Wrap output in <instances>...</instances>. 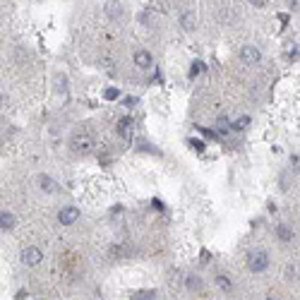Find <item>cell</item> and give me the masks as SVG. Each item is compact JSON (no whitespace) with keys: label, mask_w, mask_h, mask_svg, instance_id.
Listing matches in <instances>:
<instances>
[{"label":"cell","mask_w":300,"mask_h":300,"mask_svg":"<svg viewBox=\"0 0 300 300\" xmlns=\"http://www.w3.org/2000/svg\"><path fill=\"white\" fill-rule=\"evenodd\" d=\"M247 267H250V272H255V274L264 272V269L269 267V255H267L264 250H255V252L247 257Z\"/></svg>","instance_id":"1"},{"label":"cell","mask_w":300,"mask_h":300,"mask_svg":"<svg viewBox=\"0 0 300 300\" xmlns=\"http://www.w3.org/2000/svg\"><path fill=\"white\" fill-rule=\"evenodd\" d=\"M70 147H72L75 154H89L91 147H94V139H91V135H86V132H77V135L72 137Z\"/></svg>","instance_id":"2"},{"label":"cell","mask_w":300,"mask_h":300,"mask_svg":"<svg viewBox=\"0 0 300 300\" xmlns=\"http://www.w3.org/2000/svg\"><path fill=\"white\" fill-rule=\"evenodd\" d=\"M22 262H24L27 267H36V264L43 262V252H41L39 247H24V250H22Z\"/></svg>","instance_id":"3"},{"label":"cell","mask_w":300,"mask_h":300,"mask_svg":"<svg viewBox=\"0 0 300 300\" xmlns=\"http://www.w3.org/2000/svg\"><path fill=\"white\" fill-rule=\"evenodd\" d=\"M77 218H80V209H77V207H65V209H60V214H58V221H60L63 226H72Z\"/></svg>","instance_id":"4"},{"label":"cell","mask_w":300,"mask_h":300,"mask_svg":"<svg viewBox=\"0 0 300 300\" xmlns=\"http://www.w3.org/2000/svg\"><path fill=\"white\" fill-rule=\"evenodd\" d=\"M240 58H243V63H247V65H257L259 58H262V53H259L257 46H243V48H240Z\"/></svg>","instance_id":"5"},{"label":"cell","mask_w":300,"mask_h":300,"mask_svg":"<svg viewBox=\"0 0 300 300\" xmlns=\"http://www.w3.org/2000/svg\"><path fill=\"white\" fill-rule=\"evenodd\" d=\"M106 12H108L110 20H118V17L123 15V5H120L118 0H108V2H106Z\"/></svg>","instance_id":"6"},{"label":"cell","mask_w":300,"mask_h":300,"mask_svg":"<svg viewBox=\"0 0 300 300\" xmlns=\"http://www.w3.org/2000/svg\"><path fill=\"white\" fill-rule=\"evenodd\" d=\"M135 65L137 67H142V70H144V67H149V65H151V55L139 48V51L135 53Z\"/></svg>","instance_id":"7"},{"label":"cell","mask_w":300,"mask_h":300,"mask_svg":"<svg viewBox=\"0 0 300 300\" xmlns=\"http://www.w3.org/2000/svg\"><path fill=\"white\" fill-rule=\"evenodd\" d=\"M180 24H183V29H194V24H197V17H194V12H185L183 17H180Z\"/></svg>","instance_id":"8"},{"label":"cell","mask_w":300,"mask_h":300,"mask_svg":"<svg viewBox=\"0 0 300 300\" xmlns=\"http://www.w3.org/2000/svg\"><path fill=\"white\" fill-rule=\"evenodd\" d=\"M0 226H2V231H10V228L15 226V216H12L10 212H2V216H0Z\"/></svg>","instance_id":"9"},{"label":"cell","mask_w":300,"mask_h":300,"mask_svg":"<svg viewBox=\"0 0 300 300\" xmlns=\"http://www.w3.org/2000/svg\"><path fill=\"white\" fill-rule=\"evenodd\" d=\"M216 286L221 291H226V293H231L233 291V283H231V279L228 276H216Z\"/></svg>","instance_id":"10"},{"label":"cell","mask_w":300,"mask_h":300,"mask_svg":"<svg viewBox=\"0 0 300 300\" xmlns=\"http://www.w3.org/2000/svg\"><path fill=\"white\" fill-rule=\"evenodd\" d=\"M276 233H279V238H281L283 243H288V240L293 238V233H291V228H288V226H283V223H281V226L276 228Z\"/></svg>","instance_id":"11"},{"label":"cell","mask_w":300,"mask_h":300,"mask_svg":"<svg viewBox=\"0 0 300 300\" xmlns=\"http://www.w3.org/2000/svg\"><path fill=\"white\" fill-rule=\"evenodd\" d=\"M154 298V291H137L132 293V300H151Z\"/></svg>","instance_id":"12"},{"label":"cell","mask_w":300,"mask_h":300,"mask_svg":"<svg viewBox=\"0 0 300 300\" xmlns=\"http://www.w3.org/2000/svg\"><path fill=\"white\" fill-rule=\"evenodd\" d=\"M41 188L48 190V192H55V183L48 178V175H41Z\"/></svg>","instance_id":"13"},{"label":"cell","mask_w":300,"mask_h":300,"mask_svg":"<svg viewBox=\"0 0 300 300\" xmlns=\"http://www.w3.org/2000/svg\"><path fill=\"white\" fill-rule=\"evenodd\" d=\"M247 125H250V118H247V115H243V118H238V120L233 123V128H236V130H245Z\"/></svg>","instance_id":"14"},{"label":"cell","mask_w":300,"mask_h":300,"mask_svg":"<svg viewBox=\"0 0 300 300\" xmlns=\"http://www.w3.org/2000/svg\"><path fill=\"white\" fill-rule=\"evenodd\" d=\"M218 132H223V135H226V132H228V130H231V123H228V120H226V118H218Z\"/></svg>","instance_id":"15"},{"label":"cell","mask_w":300,"mask_h":300,"mask_svg":"<svg viewBox=\"0 0 300 300\" xmlns=\"http://www.w3.org/2000/svg\"><path fill=\"white\" fill-rule=\"evenodd\" d=\"M199 286H202V283H199V279H197V276H188V288H190V291L199 288Z\"/></svg>","instance_id":"16"},{"label":"cell","mask_w":300,"mask_h":300,"mask_svg":"<svg viewBox=\"0 0 300 300\" xmlns=\"http://www.w3.org/2000/svg\"><path fill=\"white\" fill-rule=\"evenodd\" d=\"M202 70H204V65H202V63H194V65H192V75H199Z\"/></svg>","instance_id":"17"},{"label":"cell","mask_w":300,"mask_h":300,"mask_svg":"<svg viewBox=\"0 0 300 300\" xmlns=\"http://www.w3.org/2000/svg\"><path fill=\"white\" fill-rule=\"evenodd\" d=\"M267 300H276V298H267Z\"/></svg>","instance_id":"18"}]
</instances>
